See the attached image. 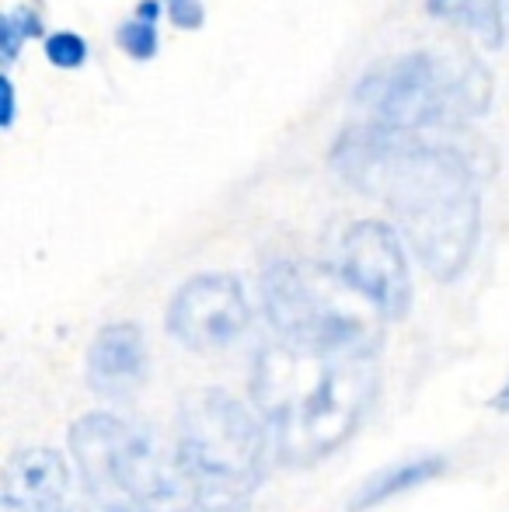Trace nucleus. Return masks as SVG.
<instances>
[{"mask_svg":"<svg viewBox=\"0 0 509 512\" xmlns=\"http://www.w3.org/2000/svg\"><path fill=\"white\" fill-rule=\"evenodd\" d=\"M332 168L356 192L391 209L426 272L450 283L468 269L478 248L482 196L475 171L457 150L422 140V133L363 122L335 140Z\"/></svg>","mask_w":509,"mask_h":512,"instance_id":"1","label":"nucleus"},{"mask_svg":"<svg viewBox=\"0 0 509 512\" xmlns=\"http://www.w3.org/2000/svg\"><path fill=\"white\" fill-rule=\"evenodd\" d=\"M377 394L370 359H332L297 345L258 352L252 398L272 425V443L283 464L307 467L353 439Z\"/></svg>","mask_w":509,"mask_h":512,"instance_id":"2","label":"nucleus"},{"mask_svg":"<svg viewBox=\"0 0 509 512\" xmlns=\"http://www.w3.org/2000/svg\"><path fill=\"white\" fill-rule=\"evenodd\" d=\"M353 102L374 126L422 133L482 115L492 102V77L471 56L412 49L367 70L356 84Z\"/></svg>","mask_w":509,"mask_h":512,"instance_id":"3","label":"nucleus"},{"mask_svg":"<svg viewBox=\"0 0 509 512\" xmlns=\"http://www.w3.org/2000/svg\"><path fill=\"white\" fill-rule=\"evenodd\" d=\"M175 464L199 512H252L265 471V429L238 398L199 391L182 405Z\"/></svg>","mask_w":509,"mask_h":512,"instance_id":"4","label":"nucleus"},{"mask_svg":"<svg viewBox=\"0 0 509 512\" xmlns=\"http://www.w3.org/2000/svg\"><path fill=\"white\" fill-rule=\"evenodd\" d=\"M81 485L102 512H199L178 464L147 429L91 411L70 429Z\"/></svg>","mask_w":509,"mask_h":512,"instance_id":"5","label":"nucleus"},{"mask_svg":"<svg viewBox=\"0 0 509 512\" xmlns=\"http://www.w3.org/2000/svg\"><path fill=\"white\" fill-rule=\"evenodd\" d=\"M335 269L304 262H276L262 276V300L272 328L286 345L332 359H370L381 349V324L363 307Z\"/></svg>","mask_w":509,"mask_h":512,"instance_id":"6","label":"nucleus"},{"mask_svg":"<svg viewBox=\"0 0 509 512\" xmlns=\"http://www.w3.org/2000/svg\"><path fill=\"white\" fill-rule=\"evenodd\" d=\"M335 276L381 317H405L412 307V272L398 234L381 220H356L335 248Z\"/></svg>","mask_w":509,"mask_h":512,"instance_id":"7","label":"nucleus"},{"mask_svg":"<svg viewBox=\"0 0 509 512\" xmlns=\"http://www.w3.org/2000/svg\"><path fill=\"white\" fill-rule=\"evenodd\" d=\"M252 324V307L241 283L224 272L196 276L175 293L168 307V331L196 352L231 349Z\"/></svg>","mask_w":509,"mask_h":512,"instance_id":"8","label":"nucleus"},{"mask_svg":"<svg viewBox=\"0 0 509 512\" xmlns=\"http://www.w3.org/2000/svg\"><path fill=\"white\" fill-rule=\"evenodd\" d=\"M0 506L14 512H88L84 485L74 481L67 460L46 446L18 450L7 460L4 481H0Z\"/></svg>","mask_w":509,"mask_h":512,"instance_id":"9","label":"nucleus"},{"mask_svg":"<svg viewBox=\"0 0 509 512\" xmlns=\"http://www.w3.org/2000/svg\"><path fill=\"white\" fill-rule=\"evenodd\" d=\"M147 377L143 331L129 321L105 324L88 352V384L105 398H129Z\"/></svg>","mask_w":509,"mask_h":512,"instance_id":"10","label":"nucleus"},{"mask_svg":"<svg viewBox=\"0 0 509 512\" xmlns=\"http://www.w3.org/2000/svg\"><path fill=\"white\" fill-rule=\"evenodd\" d=\"M443 471H447V460L436 457V453H429V457L401 460V464L387 467V471H377L374 478L363 481L360 492H356L353 502H349V509L353 512L377 509V506H384L387 499H394V495H405V492H412V488L426 485V481L440 478Z\"/></svg>","mask_w":509,"mask_h":512,"instance_id":"11","label":"nucleus"},{"mask_svg":"<svg viewBox=\"0 0 509 512\" xmlns=\"http://www.w3.org/2000/svg\"><path fill=\"white\" fill-rule=\"evenodd\" d=\"M426 11L471 32L489 49H499L506 39V0H426Z\"/></svg>","mask_w":509,"mask_h":512,"instance_id":"12","label":"nucleus"},{"mask_svg":"<svg viewBox=\"0 0 509 512\" xmlns=\"http://www.w3.org/2000/svg\"><path fill=\"white\" fill-rule=\"evenodd\" d=\"M157 21H161V7H157L154 0H143L133 18H126L123 25H119L116 42L129 60H154L157 56V49H161Z\"/></svg>","mask_w":509,"mask_h":512,"instance_id":"13","label":"nucleus"},{"mask_svg":"<svg viewBox=\"0 0 509 512\" xmlns=\"http://www.w3.org/2000/svg\"><path fill=\"white\" fill-rule=\"evenodd\" d=\"M39 35H42V21H39V14H35V11L18 7V11L4 14V21H0V49H4L7 67L18 60L21 46H25L28 39H39Z\"/></svg>","mask_w":509,"mask_h":512,"instance_id":"14","label":"nucleus"},{"mask_svg":"<svg viewBox=\"0 0 509 512\" xmlns=\"http://www.w3.org/2000/svg\"><path fill=\"white\" fill-rule=\"evenodd\" d=\"M46 60L56 70H81L88 63V42L77 32H56L46 39Z\"/></svg>","mask_w":509,"mask_h":512,"instance_id":"15","label":"nucleus"},{"mask_svg":"<svg viewBox=\"0 0 509 512\" xmlns=\"http://www.w3.org/2000/svg\"><path fill=\"white\" fill-rule=\"evenodd\" d=\"M168 14L178 28H199L203 25V7H199V0H178V4L168 7Z\"/></svg>","mask_w":509,"mask_h":512,"instance_id":"16","label":"nucleus"},{"mask_svg":"<svg viewBox=\"0 0 509 512\" xmlns=\"http://www.w3.org/2000/svg\"><path fill=\"white\" fill-rule=\"evenodd\" d=\"M14 84L7 74H0V126L11 129L14 126Z\"/></svg>","mask_w":509,"mask_h":512,"instance_id":"17","label":"nucleus"},{"mask_svg":"<svg viewBox=\"0 0 509 512\" xmlns=\"http://www.w3.org/2000/svg\"><path fill=\"white\" fill-rule=\"evenodd\" d=\"M492 405H496V408H503V411H509V384L503 387V391L496 394V401H492Z\"/></svg>","mask_w":509,"mask_h":512,"instance_id":"18","label":"nucleus"},{"mask_svg":"<svg viewBox=\"0 0 509 512\" xmlns=\"http://www.w3.org/2000/svg\"><path fill=\"white\" fill-rule=\"evenodd\" d=\"M171 4H178V0H168V7H171Z\"/></svg>","mask_w":509,"mask_h":512,"instance_id":"19","label":"nucleus"},{"mask_svg":"<svg viewBox=\"0 0 509 512\" xmlns=\"http://www.w3.org/2000/svg\"><path fill=\"white\" fill-rule=\"evenodd\" d=\"M4 512H14V509H4Z\"/></svg>","mask_w":509,"mask_h":512,"instance_id":"20","label":"nucleus"}]
</instances>
